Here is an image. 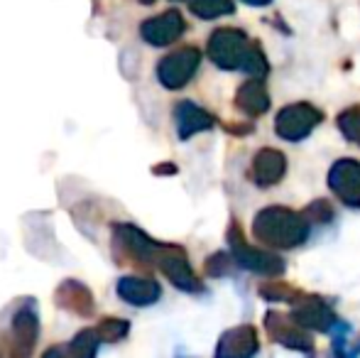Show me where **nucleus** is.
Returning a JSON list of instances; mask_svg holds the SVG:
<instances>
[{
	"label": "nucleus",
	"instance_id": "obj_23",
	"mask_svg": "<svg viewBox=\"0 0 360 358\" xmlns=\"http://www.w3.org/2000/svg\"><path fill=\"white\" fill-rule=\"evenodd\" d=\"M96 329H98L101 339H103L105 344H115V341H123L125 336H128L130 321L120 319V317H105Z\"/></svg>",
	"mask_w": 360,
	"mask_h": 358
},
{
	"label": "nucleus",
	"instance_id": "obj_24",
	"mask_svg": "<svg viewBox=\"0 0 360 358\" xmlns=\"http://www.w3.org/2000/svg\"><path fill=\"white\" fill-rule=\"evenodd\" d=\"M236 265L238 263H236V258H233V253H214L206 260L204 272L209 277H226V275H233Z\"/></svg>",
	"mask_w": 360,
	"mask_h": 358
},
{
	"label": "nucleus",
	"instance_id": "obj_28",
	"mask_svg": "<svg viewBox=\"0 0 360 358\" xmlns=\"http://www.w3.org/2000/svg\"><path fill=\"white\" fill-rule=\"evenodd\" d=\"M140 3H143V5H152L155 0H140Z\"/></svg>",
	"mask_w": 360,
	"mask_h": 358
},
{
	"label": "nucleus",
	"instance_id": "obj_6",
	"mask_svg": "<svg viewBox=\"0 0 360 358\" xmlns=\"http://www.w3.org/2000/svg\"><path fill=\"white\" fill-rule=\"evenodd\" d=\"M155 265L162 270V275H165L176 290L186 292V295H199V292H204V285H201V280L196 277V272L191 270L186 250L181 248V245L162 243Z\"/></svg>",
	"mask_w": 360,
	"mask_h": 358
},
{
	"label": "nucleus",
	"instance_id": "obj_15",
	"mask_svg": "<svg viewBox=\"0 0 360 358\" xmlns=\"http://www.w3.org/2000/svg\"><path fill=\"white\" fill-rule=\"evenodd\" d=\"M174 123H176V135L181 140H189L196 133H206V130L216 128L214 115L201 108V106H196L194 101H179L174 106Z\"/></svg>",
	"mask_w": 360,
	"mask_h": 358
},
{
	"label": "nucleus",
	"instance_id": "obj_10",
	"mask_svg": "<svg viewBox=\"0 0 360 358\" xmlns=\"http://www.w3.org/2000/svg\"><path fill=\"white\" fill-rule=\"evenodd\" d=\"M292 319L297 321L299 326H304L307 331H331L333 326H338V317L336 312L331 309L326 300L314 295H304L302 300L294 305L292 309Z\"/></svg>",
	"mask_w": 360,
	"mask_h": 358
},
{
	"label": "nucleus",
	"instance_id": "obj_11",
	"mask_svg": "<svg viewBox=\"0 0 360 358\" xmlns=\"http://www.w3.org/2000/svg\"><path fill=\"white\" fill-rule=\"evenodd\" d=\"M186 32V20L179 10H167L140 25V37L152 47H169Z\"/></svg>",
	"mask_w": 360,
	"mask_h": 358
},
{
	"label": "nucleus",
	"instance_id": "obj_4",
	"mask_svg": "<svg viewBox=\"0 0 360 358\" xmlns=\"http://www.w3.org/2000/svg\"><path fill=\"white\" fill-rule=\"evenodd\" d=\"M323 120V110L316 108L314 103L299 101L289 103L277 113L275 118V133L287 143H302L316 130V125Z\"/></svg>",
	"mask_w": 360,
	"mask_h": 358
},
{
	"label": "nucleus",
	"instance_id": "obj_21",
	"mask_svg": "<svg viewBox=\"0 0 360 358\" xmlns=\"http://www.w3.org/2000/svg\"><path fill=\"white\" fill-rule=\"evenodd\" d=\"M260 297L267 302H289V305H297L304 297V292L294 290L292 285H287L282 280H270L265 285H260Z\"/></svg>",
	"mask_w": 360,
	"mask_h": 358
},
{
	"label": "nucleus",
	"instance_id": "obj_14",
	"mask_svg": "<svg viewBox=\"0 0 360 358\" xmlns=\"http://www.w3.org/2000/svg\"><path fill=\"white\" fill-rule=\"evenodd\" d=\"M257 351H260V339H257V329L250 324H240L223 331L216 346L218 358H250Z\"/></svg>",
	"mask_w": 360,
	"mask_h": 358
},
{
	"label": "nucleus",
	"instance_id": "obj_3",
	"mask_svg": "<svg viewBox=\"0 0 360 358\" xmlns=\"http://www.w3.org/2000/svg\"><path fill=\"white\" fill-rule=\"evenodd\" d=\"M226 238H228V245H231V253H233V258H236L238 268H245V270L255 272V275H262V277H280L282 272H285V268H287L285 260H282L280 255L270 253V250L248 245L238 224H231Z\"/></svg>",
	"mask_w": 360,
	"mask_h": 358
},
{
	"label": "nucleus",
	"instance_id": "obj_27",
	"mask_svg": "<svg viewBox=\"0 0 360 358\" xmlns=\"http://www.w3.org/2000/svg\"><path fill=\"white\" fill-rule=\"evenodd\" d=\"M176 167L174 165H165V167H155V174H174Z\"/></svg>",
	"mask_w": 360,
	"mask_h": 358
},
{
	"label": "nucleus",
	"instance_id": "obj_2",
	"mask_svg": "<svg viewBox=\"0 0 360 358\" xmlns=\"http://www.w3.org/2000/svg\"><path fill=\"white\" fill-rule=\"evenodd\" d=\"M309 224L311 221L299 211H292L287 206H267L257 211L252 219V236L270 248L289 250L307 243L309 231H311Z\"/></svg>",
	"mask_w": 360,
	"mask_h": 358
},
{
	"label": "nucleus",
	"instance_id": "obj_16",
	"mask_svg": "<svg viewBox=\"0 0 360 358\" xmlns=\"http://www.w3.org/2000/svg\"><path fill=\"white\" fill-rule=\"evenodd\" d=\"M115 292L123 302L133 307H150L157 305L162 297V285L152 277H135V275H125L118 280Z\"/></svg>",
	"mask_w": 360,
	"mask_h": 358
},
{
	"label": "nucleus",
	"instance_id": "obj_7",
	"mask_svg": "<svg viewBox=\"0 0 360 358\" xmlns=\"http://www.w3.org/2000/svg\"><path fill=\"white\" fill-rule=\"evenodd\" d=\"M328 189L348 209H360V162L353 158L336 160L328 170Z\"/></svg>",
	"mask_w": 360,
	"mask_h": 358
},
{
	"label": "nucleus",
	"instance_id": "obj_25",
	"mask_svg": "<svg viewBox=\"0 0 360 358\" xmlns=\"http://www.w3.org/2000/svg\"><path fill=\"white\" fill-rule=\"evenodd\" d=\"M304 216L314 224H331L333 221V206L326 199H316L304 209Z\"/></svg>",
	"mask_w": 360,
	"mask_h": 358
},
{
	"label": "nucleus",
	"instance_id": "obj_12",
	"mask_svg": "<svg viewBox=\"0 0 360 358\" xmlns=\"http://www.w3.org/2000/svg\"><path fill=\"white\" fill-rule=\"evenodd\" d=\"M54 302H57L59 309L69 312V314H76V317H84V319L94 317V312H96L94 292L81 280H74V277L64 280L62 285L54 290Z\"/></svg>",
	"mask_w": 360,
	"mask_h": 358
},
{
	"label": "nucleus",
	"instance_id": "obj_18",
	"mask_svg": "<svg viewBox=\"0 0 360 358\" xmlns=\"http://www.w3.org/2000/svg\"><path fill=\"white\" fill-rule=\"evenodd\" d=\"M236 108L240 113H245L248 118H257V115H265L270 110V94H267L265 84L260 79H252L245 82L240 89L236 91Z\"/></svg>",
	"mask_w": 360,
	"mask_h": 358
},
{
	"label": "nucleus",
	"instance_id": "obj_19",
	"mask_svg": "<svg viewBox=\"0 0 360 358\" xmlns=\"http://www.w3.org/2000/svg\"><path fill=\"white\" fill-rule=\"evenodd\" d=\"M189 10L201 20H216L223 15H233L236 5H233V0H191Z\"/></svg>",
	"mask_w": 360,
	"mask_h": 358
},
{
	"label": "nucleus",
	"instance_id": "obj_22",
	"mask_svg": "<svg viewBox=\"0 0 360 358\" xmlns=\"http://www.w3.org/2000/svg\"><path fill=\"white\" fill-rule=\"evenodd\" d=\"M336 125L348 143L360 148V106H348V108H343L336 118Z\"/></svg>",
	"mask_w": 360,
	"mask_h": 358
},
{
	"label": "nucleus",
	"instance_id": "obj_13",
	"mask_svg": "<svg viewBox=\"0 0 360 358\" xmlns=\"http://www.w3.org/2000/svg\"><path fill=\"white\" fill-rule=\"evenodd\" d=\"M13 336H15V354L20 356H30L39 339V314H37V305L32 300H27L18 312L13 314Z\"/></svg>",
	"mask_w": 360,
	"mask_h": 358
},
{
	"label": "nucleus",
	"instance_id": "obj_9",
	"mask_svg": "<svg viewBox=\"0 0 360 358\" xmlns=\"http://www.w3.org/2000/svg\"><path fill=\"white\" fill-rule=\"evenodd\" d=\"M113 236H115V245L123 250L125 255L140 260L145 265H155L157 253H160L162 243L145 234L143 229L133 224H113Z\"/></svg>",
	"mask_w": 360,
	"mask_h": 358
},
{
	"label": "nucleus",
	"instance_id": "obj_26",
	"mask_svg": "<svg viewBox=\"0 0 360 358\" xmlns=\"http://www.w3.org/2000/svg\"><path fill=\"white\" fill-rule=\"evenodd\" d=\"M240 3L250 5V8H265V5H270L272 0H240Z\"/></svg>",
	"mask_w": 360,
	"mask_h": 358
},
{
	"label": "nucleus",
	"instance_id": "obj_17",
	"mask_svg": "<svg viewBox=\"0 0 360 358\" xmlns=\"http://www.w3.org/2000/svg\"><path fill=\"white\" fill-rule=\"evenodd\" d=\"M287 172V158L285 153L275 148H262L252 158V179L257 186L267 189V186H275L277 181H282Z\"/></svg>",
	"mask_w": 360,
	"mask_h": 358
},
{
	"label": "nucleus",
	"instance_id": "obj_20",
	"mask_svg": "<svg viewBox=\"0 0 360 358\" xmlns=\"http://www.w3.org/2000/svg\"><path fill=\"white\" fill-rule=\"evenodd\" d=\"M101 334L98 329H81L79 334L74 336V341L67 346V351L76 358H94L96 351L101 346Z\"/></svg>",
	"mask_w": 360,
	"mask_h": 358
},
{
	"label": "nucleus",
	"instance_id": "obj_8",
	"mask_svg": "<svg viewBox=\"0 0 360 358\" xmlns=\"http://www.w3.org/2000/svg\"><path fill=\"white\" fill-rule=\"evenodd\" d=\"M265 329L272 336V341L287 346L299 354H314V339L307 334L304 326H299L292 319V314H280V312H267L265 314Z\"/></svg>",
	"mask_w": 360,
	"mask_h": 358
},
{
	"label": "nucleus",
	"instance_id": "obj_1",
	"mask_svg": "<svg viewBox=\"0 0 360 358\" xmlns=\"http://www.w3.org/2000/svg\"><path fill=\"white\" fill-rule=\"evenodd\" d=\"M209 59L218 69L226 72H245L250 77H267L270 64L257 42H252L243 30L236 27H218L209 37Z\"/></svg>",
	"mask_w": 360,
	"mask_h": 358
},
{
	"label": "nucleus",
	"instance_id": "obj_5",
	"mask_svg": "<svg viewBox=\"0 0 360 358\" xmlns=\"http://www.w3.org/2000/svg\"><path fill=\"white\" fill-rule=\"evenodd\" d=\"M201 67V49L179 47L157 62V79L165 89H184Z\"/></svg>",
	"mask_w": 360,
	"mask_h": 358
}]
</instances>
